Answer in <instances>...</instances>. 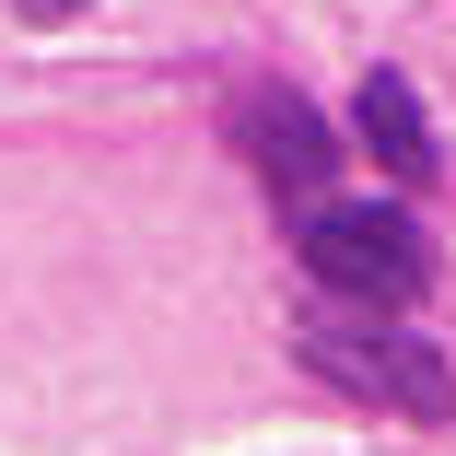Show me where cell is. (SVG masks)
Wrapping results in <instances>:
<instances>
[{
	"label": "cell",
	"mask_w": 456,
	"mask_h": 456,
	"mask_svg": "<svg viewBox=\"0 0 456 456\" xmlns=\"http://www.w3.org/2000/svg\"><path fill=\"white\" fill-rule=\"evenodd\" d=\"M293 362H305L316 387H339L351 410H387L410 433L456 421V362L421 328H398L387 305H305L293 316Z\"/></svg>",
	"instance_id": "6da1fadb"
},
{
	"label": "cell",
	"mask_w": 456,
	"mask_h": 456,
	"mask_svg": "<svg viewBox=\"0 0 456 456\" xmlns=\"http://www.w3.org/2000/svg\"><path fill=\"white\" fill-rule=\"evenodd\" d=\"M305 269L339 293V305H421V281H433V246H421V223L410 211H387V200H305Z\"/></svg>",
	"instance_id": "7a4b0ae2"
},
{
	"label": "cell",
	"mask_w": 456,
	"mask_h": 456,
	"mask_svg": "<svg viewBox=\"0 0 456 456\" xmlns=\"http://www.w3.org/2000/svg\"><path fill=\"white\" fill-rule=\"evenodd\" d=\"M223 141L269 175L281 200H316L328 175H339V129L293 94V82H234V106H223Z\"/></svg>",
	"instance_id": "3957f363"
},
{
	"label": "cell",
	"mask_w": 456,
	"mask_h": 456,
	"mask_svg": "<svg viewBox=\"0 0 456 456\" xmlns=\"http://www.w3.org/2000/svg\"><path fill=\"white\" fill-rule=\"evenodd\" d=\"M351 129L362 141H375L398 175H410V188H433V118H421V94H410V70H375V82H362V94H351Z\"/></svg>",
	"instance_id": "277c9868"
},
{
	"label": "cell",
	"mask_w": 456,
	"mask_h": 456,
	"mask_svg": "<svg viewBox=\"0 0 456 456\" xmlns=\"http://www.w3.org/2000/svg\"><path fill=\"white\" fill-rule=\"evenodd\" d=\"M12 12H24V24H70V12H82V0H12Z\"/></svg>",
	"instance_id": "5b68a950"
}]
</instances>
